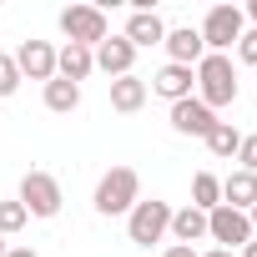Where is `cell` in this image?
<instances>
[{"label":"cell","instance_id":"cell-1","mask_svg":"<svg viewBox=\"0 0 257 257\" xmlns=\"http://www.w3.org/2000/svg\"><path fill=\"white\" fill-rule=\"evenodd\" d=\"M192 76H197V101H202L207 111L237 101V71H232L227 56H202V61L192 66Z\"/></svg>","mask_w":257,"mask_h":257},{"label":"cell","instance_id":"cell-2","mask_svg":"<svg viewBox=\"0 0 257 257\" xmlns=\"http://www.w3.org/2000/svg\"><path fill=\"white\" fill-rule=\"evenodd\" d=\"M142 202V177L132 167H111L96 187V212L101 217H121V212H132Z\"/></svg>","mask_w":257,"mask_h":257},{"label":"cell","instance_id":"cell-3","mask_svg":"<svg viewBox=\"0 0 257 257\" xmlns=\"http://www.w3.org/2000/svg\"><path fill=\"white\" fill-rule=\"evenodd\" d=\"M242 21H247V16H242L237 6H212V11H207V21L197 26V36H202L207 56H227V51L242 41V31H247Z\"/></svg>","mask_w":257,"mask_h":257},{"label":"cell","instance_id":"cell-4","mask_svg":"<svg viewBox=\"0 0 257 257\" xmlns=\"http://www.w3.org/2000/svg\"><path fill=\"white\" fill-rule=\"evenodd\" d=\"M61 31H66L71 46H86V51H96V46L111 36L101 6H66V11H61Z\"/></svg>","mask_w":257,"mask_h":257},{"label":"cell","instance_id":"cell-5","mask_svg":"<svg viewBox=\"0 0 257 257\" xmlns=\"http://www.w3.org/2000/svg\"><path fill=\"white\" fill-rule=\"evenodd\" d=\"M167 227H172V207L167 202H137L132 212H126V237H132L137 247H152V242H162L167 237Z\"/></svg>","mask_w":257,"mask_h":257},{"label":"cell","instance_id":"cell-6","mask_svg":"<svg viewBox=\"0 0 257 257\" xmlns=\"http://www.w3.org/2000/svg\"><path fill=\"white\" fill-rule=\"evenodd\" d=\"M21 207L31 217H56L61 212V182L51 172H26L21 177Z\"/></svg>","mask_w":257,"mask_h":257},{"label":"cell","instance_id":"cell-7","mask_svg":"<svg viewBox=\"0 0 257 257\" xmlns=\"http://www.w3.org/2000/svg\"><path fill=\"white\" fill-rule=\"evenodd\" d=\"M207 237L232 252V247H247V242H252V222H247V212H237V207H212V212H207Z\"/></svg>","mask_w":257,"mask_h":257},{"label":"cell","instance_id":"cell-8","mask_svg":"<svg viewBox=\"0 0 257 257\" xmlns=\"http://www.w3.org/2000/svg\"><path fill=\"white\" fill-rule=\"evenodd\" d=\"M16 71H21V81H26V76H31V81H56V51H51L46 41H21Z\"/></svg>","mask_w":257,"mask_h":257},{"label":"cell","instance_id":"cell-9","mask_svg":"<svg viewBox=\"0 0 257 257\" xmlns=\"http://www.w3.org/2000/svg\"><path fill=\"white\" fill-rule=\"evenodd\" d=\"M212 126H217V111H207L197 96H187V101L172 106V132H182V137H207Z\"/></svg>","mask_w":257,"mask_h":257},{"label":"cell","instance_id":"cell-10","mask_svg":"<svg viewBox=\"0 0 257 257\" xmlns=\"http://www.w3.org/2000/svg\"><path fill=\"white\" fill-rule=\"evenodd\" d=\"M132 61H137V46L126 41V36H106L101 46H96V66L116 81V76H132Z\"/></svg>","mask_w":257,"mask_h":257},{"label":"cell","instance_id":"cell-11","mask_svg":"<svg viewBox=\"0 0 257 257\" xmlns=\"http://www.w3.org/2000/svg\"><path fill=\"white\" fill-rule=\"evenodd\" d=\"M192 86H197L192 66H172V61H167V66L152 76V86H147V91H157V96H167V101L177 106V101H187V96H192Z\"/></svg>","mask_w":257,"mask_h":257},{"label":"cell","instance_id":"cell-12","mask_svg":"<svg viewBox=\"0 0 257 257\" xmlns=\"http://www.w3.org/2000/svg\"><path fill=\"white\" fill-rule=\"evenodd\" d=\"M167 56H172V66H197L202 56H207V46H202V36H197V26H182V31H167Z\"/></svg>","mask_w":257,"mask_h":257},{"label":"cell","instance_id":"cell-13","mask_svg":"<svg viewBox=\"0 0 257 257\" xmlns=\"http://www.w3.org/2000/svg\"><path fill=\"white\" fill-rule=\"evenodd\" d=\"M91 71H96V51H86V46H71V41L56 51V76H61V81H76V86H81Z\"/></svg>","mask_w":257,"mask_h":257},{"label":"cell","instance_id":"cell-14","mask_svg":"<svg viewBox=\"0 0 257 257\" xmlns=\"http://www.w3.org/2000/svg\"><path fill=\"white\" fill-rule=\"evenodd\" d=\"M126 41H132L137 51H142V46H162V41H167L162 16H157V11H132V21H126Z\"/></svg>","mask_w":257,"mask_h":257},{"label":"cell","instance_id":"cell-15","mask_svg":"<svg viewBox=\"0 0 257 257\" xmlns=\"http://www.w3.org/2000/svg\"><path fill=\"white\" fill-rule=\"evenodd\" d=\"M142 106H147V81H142V76H116V81H111V111L132 116V111H142Z\"/></svg>","mask_w":257,"mask_h":257},{"label":"cell","instance_id":"cell-16","mask_svg":"<svg viewBox=\"0 0 257 257\" xmlns=\"http://www.w3.org/2000/svg\"><path fill=\"white\" fill-rule=\"evenodd\" d=\"M222 207L252 212V207H257V177H252V172H232V177L222 182Z\"/></svg>","mask_w":257,"mask_h":257},{"label":"cell","instance_id":"cell-17","mask_svg":"<svg viewBox=\"0 0 257 257\" xmlns=\"http://www.w3.org/2000/svg\"><path fill=\"white\" fill-rule=\"evenodd\" d=\"M172 242H182V247H192V242H202L207 237V212H197V207H182V212H172Z\"/></svg>","mask_w":257,"mask_h":257},{"label":"cell","instance_id":"cell-18","mask_svg":"<svg viewBox=\"0 0 257 257\" xmlns=\"http://www.w3.org/2000/svg\"><path fill=\"white\" fill-rule=\"evenodd\" d=\"M46 106H51V111H61V116H66V111H76V106H81V86H76V81H61V76H56V81H46Z\"/></svg>","mask_w":257,"mask_h":257},{"label":"cell","instance_id":"cell-19","mask_svg":"<svg viewBox=\"0 0 257 257\" xmlns=\"http://www.w3.org/2000/svg\"><path fill=\"white\" fill-rule=\"evenodd\" d=\"M192 207H197V212L222 207V182H217L212 172H197V177H192Z\"/></svg>","mask_w":257,"mask_h":257},{"label":"cell","instance_id":"cell-20","mask_svg":"<svg viewBox=\"0 0 257 257\" xmlns=\"http://www.w3.org/2000/svg\"><path fill=\"white\" fill-rule=\"evenodd\" d=\"M207 147H212V157H237V147H242V132H237V126L232 121H217L212 126V132L202 137Z\"/></svg>","mask_w":257,"mask_h":257},{"label":"cell","instance_id":"cell-21","mask_svg":"<svg viewBox=\"0 0 257 257\" xmlns=\"http://www.w3.org/2000/svg\"><path fill=\"white\" fill-rule=\"evenodd\" d=\"M26 217H31V212H26L21 202H0V237H6V232H21Z\"/></svg>","mask_w":257,"mask_h":257},{"label":"cell","instance_id":"cell-22","mask_svg":"<svg viewBox=\"0 0 257 257\" xmlns=\"http://www.w3.org/2000/svg\"><path fill=\"white\" fill-rule=\"evenodd\" d=\"M21 91V71H16V56H0V96H16Z\"/></svg>","mask_w":257,"mask_h":257},{"label":"cell","instance_id":"cell-23","mask_svg":"<svg viewBox=\"0 0 257 257\" xmlns=\"http://www.w3.org/2000/svg\"><path fill=\"white\" fill-rule=\"evenodd\" d=\"M237 162H242V172H252V177H257V137H242V147H237Z\"/></svg>","mask_w":257,"mask_h":257},{"label":"cell","instance_id":"cell-24","mask_svg":"<svg viewBox=\"0 0 257 257\" xmlns=\"http://www.w3.org/2000/svg\"><path fill=\"white\" fill-rule=\"evenodd\" d=\"M237 56H242L247 66H257V31H242V41H237Z\"/></svg>","mask_w":257,"mask_h":257},{"label":"cell","instance_id":"cell-25","mask_svg":"<svg viewBox=\"0 0 257 257\" xmlns=\"http://www.w3.org/2000/svg\"><path fill=\"white\" fill-rule=\"evenodd\" d=\"M167 257H197V252H192V247H182V242H172V247H167Z\"/></svg>","mask_w":257,"mask_h":257},{"label":"cell","instance_id":"cell-26","mask_svg":"<svg viewBox=\"0 0 257 257\" xmlns=\"http://www.w3.org/2000/svg\"><path fill=\"white\" fill-rule=\"evenodd\" d=\"M6 257H36V252H31V247H11Z\"/></svg>","mask_w":257,"mask_h":257},{"label":"cell","instance_id":"cell-27","mask_svg":"<svg viewBox=\"0 0 257 257\" xmlns=\"http://www.w3.org/2000/svg\"><path fill=\"white\" fill-rule=\"evenodd\" d=\"M202 257H232V252H227V247H212V252H202Z\"/></svg>","mask_w":257,"mask_h":257},{"label":"cell","instance_id":"cell-28","mask_svg":"<svg viewBox=\"0 0 257 257\" xmlns=\"http://www.w3.org/2000/svg\"><path fill=\"white\" fill-rule=\"evenodd\" d=\"M247 16H252V31H257V0H252V6H247Z\"/></svg>","mask_w":257,"mask_h":257},{"label":"cell","instance_id":"cell-29","mask_svg":"<svg viewBox=\"0 0 257 257\" xmlns=\"http://www.w3.org/2000/svg\"><path fill=\"white\" fill-rule=\"evenodd\" d=\"M242 257H257V242H247V247H242Z\"/></svg>","mask_w":257,"mask_h":257},{"label":"cell","instance_id":"cell-30","mask_svg":"<svg viewBox=\"0 0 257 257\" xmlns=\"http://www.w3.org/2000/svg\"><path fill=\"white\" fill-rule=\"evenodd\" d=\"M247 222H252V232H257V207H252V212H247Z\"/></svg>","mask_w":257,"mask_h":257},{"label":"cell","instance_id":"cell-31","mask_svg":"<svg viewBox=\"0 0 257 257\" xmlns=\"http://www.w3.org/2000/svg\"><path fill=\"white\" fill-rule=\"evenodd\" d=\"M6 252H11V247H6V237H0V257H6Z\"/></svg>","mask_w":257,"mask_h":257}]
</instances>
